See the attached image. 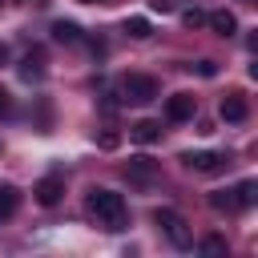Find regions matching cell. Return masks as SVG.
Listing matches in <instances>:
<instances>
[{"instance_id": "obj_1", "label": "cell", "mask_w": 258, "mask_h": 258, "mask_svg": "<svg viewBox=\"0 0 258 258\" xmlns=\"http://www.w3.org/2000/svg\"><path fill=\"white\" fill-rule=\"evenodd\" d=\"M85 210L105 226V230H125V198L117 189H89Z\"/></svg>"}, {"instance_id": "obj_2", "label": "cell", "mask_w": 258, "mask_h": 258, "mask_svg": "<svg viewBox=\"0 0 258 258\" xmlns=\"http://www.w3.org/2000/svg\"><path fill=\"white\" fill-rule=\"evenodd\" d=\"M153 222H157V230H161L177 250H185V246L194 242V234H189V226H185V218H181L177 210H153Z\"/></svg>"}, {"instance_id": "obj_3", "label": "cell", "mask_w": 258, "mask_h": 258, "mask_svg": "<svg viewBox=\"0 0 258 258\" xmlns=\"http://www.w3.org/2000/svg\"><path fill=\"white\" fill-rule=\"evenodd\" d=\"M121 97L133 101V105H149V101L157 97V81L145 77V73H129V77L121 81Z\"/></svg>"}, {"instance_id": "obj_4", "label": "cell", "mask_w": 258, "mask_h": 258, "mask_svg": "<svg viewBox=\"0 0 258 258\" xmlns=\"http://www.w3.org/2000/svg\"><path fill=\"white\" fill-rule=\"evenodd\" d=\"M181 161L189 165V169H198V173H218L222 165H230V157L226 153H181Z\"/></svg>"}, {"instance_id": "obj_5", "label": "cell", "mask_w": 258, "mask_h": 258, "mask_svg": "<svg viewBox=\"0 0 258 258\" xmlns=\"http://www.w3.org/2000/svg\"><path fill=\"white\" fill-rule=\"evenodd\" d=\"M194 109H198V101H194L189 93H173V97L165 101V117H169V121H189Z\"/></svg>"}, {"instance_id": "obj_6", "label": "cell", "mask_w": 258, "mask_h": 258, "mask_svg": "<svg viewBox=\"0 0 258 258\" xmlns=\"http://www.w3.org/2000/svg\"><path fill=\"white\" fill-rule=\"evenodd\" d=\"M222 121H230V125H238V121H246V113H250V105H246V97L242 93H226L222 97Z\"/></svg>"}, {"instance_id": "obj_7", "label": "cell", "mask_w": 258, "mask_h": 258, "mask_svg": "<svg viewBox=\"0 0 258 258\" xmlns=\"http://www.w3.org/2000/svg\"><path fill=\"white\" fill-rule=\"evenodd\" d=\"M32 194H36V202H40V206H56V202H60V194H64V181H60L56 173H52V177H40Z\"/></svg>"}, {"instance_id": "obj_8", "label": "cell", "mask_w": 258, "mask_h": 258, "mask_svg": "<svg viewBox=\"0 0 258 258\" xmlns=\"http://www.w3.org/2000/svg\"><path fill=\"white\" fill-rule=\"evenodd\" d=\"M206 24H210L218 36H234V32H238V20H234V12H226V8L210 12V16H206Z\"/></svg>"}, {"instance_id": "obj_9", "label": "cell", "mask_w": 258, "mask_h": 258, "mask_svg": "<svg viewBox=\"0 0 258 258\" xmlns=\"http://www.w3.org/2000/svg\"><path fill=\"white\" fill-rule=\"evenodd\" d=\"M20 77H24V81H40V77H44V52H40V48L20 60Z\"/></svg>"}, {"instance_id": "obj_10", "label": "cell", "mask_w": 258, "mask_h": 258, "mask_svg": "<svg viewBox=\"0 0 258 258\" xmlns=\"http://www.w3.org/2000/svg\"><path fill=\"white\" fill-rule=\"evenodd\" d=\"M16 210H20V189L4 181V185H0V222H4V218H12Z\"/></svg>"}, {"instance_id": "obj_11", "label": "cell", "mask_w": 258, "mask_h": 258, "mask_svg": "<svg viewBox=\"0 0 258 258\" xmlns=\"http://www.w3.org/2000/svg\"><path fill=\"white\" fill-rule=\"evenodd\" d=\"M129 137L141 141V145H153V141L161 137V125H157V121H137V125L129 129Z\"/></svg>"}, {"instance_id": "obj_12", "label": "cell", "mask_w": 258, "mask_h": 258, "mask_svg": "<svg viewBox=\"0 0 258 258\" xmlns=\"http://www.w3.org/2000/svg\"><path fill=\"white\" fill-rule=\"evenodd\" d=\"M52 36H56L60 44H77V40H81V28H77L73 20H52Z\"/></svg>"}, {"instance_id": "obj_13", "label": "cell", "mask_w": 258, "mask_h": 258, "mask_svg": "<svg viewBox=\"0 0 258 258\" xmlns=\"http://www.w3.org/2000/svg\"><path fill=\"white\" fill-rule=\"evenodd\" d=\"M210 206H214L218 214H234V210H242L238 198H234V189H218V194H210Z\"/></svg>"}, {"instance_id": "obj_14", "label": "cell", "mask_w": 258, "mask_h": 258, "mask_svg": "<svg viewBox=\"0 0 258 258\" xmlns=\"http://www.w3.org/2000/svg\"><path fill=\"white\" fill-rule=\"evenodd\" d=\"M153 173H157L153 157H133V161H129V177H137V181H149Z\"/></svg>"}, {"instance_id": "obj_15", "label": "cell", "mask_w": 258, "mask_h": 258, "mask_svg": "<svg viewBox=\"0 0 258 258\" xmlns=\"http://www.w3.org/2000/svg\"><path fill=\"white\" fill-rule=\"evenodd\" d=\"M234 198H238V206H254V202H258V181H254V177L238 181V185H234Z\"/></svg>"}, {"instance_id": "obj_16", "label": "cell", "mask_w": 258, "mask_h": 258, "mask_svg": "<svg viewBox=\"0 0 258 258\" xmlns=\"http://www.w3.org/2000/svg\"><path fill=\"white\" fill-rule=\"evenodd\" d=\"M149 32H153V28H149V20H145V16H129V20H125V36H133V40H145Z\"/></svg>"}, {"instance_id": "obj_17", "label": "cell", "mask_w": 258, "mask_h": 258, "mask_svg": "<svg viewBox=\"0 0 258 258\" xmlns=\"http://www.w3.org/2000/svg\"><path fill=\"white\" fill-rule=\"evenodd\" d=\"M202 254H226V238H218V234L202 238Z\"/></svg>"}, {"instance_id": "obj_18", "label": "cell", "mask_w": 258, "mask_h": 258, "mask_svg": "<svg viewBox=\"0 0 258 258\" xmlns=\"http://www.w3.org/2000/svg\"><path fill=\"white\" fill-rule=\"evenodd\" d=\"M189 69H194L198 77H218V64H214V60H198V64H189Z\"/></svg>"}, {"instance_id": "obj_19", "label": "cell", "mask_w": 258, "mask_h": 258, "mask_svg": "<svg viewBox=\"0 0 258 258\" xmlns=\"http://www.w3.org/2000/svg\"><path fill=\"white\" fill-rule=\"evenodd\" d=\"M181 20H185L189 28H198V24H206V12H198V8H189V12L181 16Z\"/></svg>"}, {"instance_id": "obj_20", "label": "cell", "mask_w": 258, "mask_h": 258, "mask_svg": "<svg viewBox=\"0 0 258 258\" xmlns=\"http://www.w3.org/2000/svg\"><path fill=\"white\" fill-rule=\"evenodd\" d=\"M117 141H121L117 133H101V137H97V145H101V149H117Z\"/></svg>"}, {"instance_id": "obj_21", "label": "cell", "mask_w": 258, "mask_h": 258, "mask_svg": "<svg viewBox=\"0 0 258 258\" xmlns=\"http://www.w3.org/2000/svg\"><path fill=\"white\" fill-rule=\"evenodd\" d=\"M149 8H153V12H161V16H165V12H173V0H149Z\"/></svg>"}, {"instance_id": "obj_22", "label": "cell", "mask_w": 258, "mask_h": 258, "mask_svg": "<svg viewBox=\"0 0 258 258\" xmlns=\"http://www.w3.org/2000/svg\"><path fill=\"white\" fill-rule=\"evenodd\" d=\"M8 109H12V97H8V89L0 85V113H8Z\"/></svg>"}, {"instance_id": "obj_23", "label": "cell", "mask_w": 258, "mask_h": 258, "mask_svg": "<svg viewBox=\"0 0 258 258\" xmlns=\"http://www.w3.org/2000/svg\"><path fill=\"white\" fill-rule=\"evenodd\" d=\"M4 56H8V48H4V44H0V64H4Z\"/></svg>"}, {"instance_id": "obj_24", "label": "cell", "mask_w": 258, "mask_h": 258, "mask_svg": "<svg viewBox=\"0 0 258 258\" xmlns=\"http://www.w3.org/2000/svg\"><path fill=\"white\" fill-rule=\"evenodd\" d=\"M20 4H44V0H20Z\"/></svg>"}]
</instances>
